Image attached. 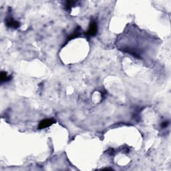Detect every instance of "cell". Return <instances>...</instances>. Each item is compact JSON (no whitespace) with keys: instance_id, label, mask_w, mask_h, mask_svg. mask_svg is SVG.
Instances as JSON below:
<instances>
[{"instance_id":"obj_2","label":"cell","mask_w":171,"mask_h":171,"mask_svg":"<svg viewBox=\"0 0 171 171\" xmlns=\"http://www.w3.org/2000/svg\"><path fill=\"white\" fill-rule=\"evenodd\" d=\"M98 32V25L96 21H92L88 27V30L86 32L87 36H94Z\"/></svg>"},{"instance_id":"obj_4","label":"cell","mask_w":171,"mask_h":171,"mask_svg":"<svg viewBox=\"0 0 171 171\" xmlns=\"http://www.w3.org/2000/svg\"><path fill=\"white\" fill-rule=\"evenodd\" d=\"M55 122V120L53 119H45L42 120L41 122L39 124V128L40 129H43L48 127L52 125Z\"/></svg>"},{"instance_id":"obj_8","label":"cell","mask_w":171,"mask_h":171,"mask_svg":"<svg viewBox=\"0 0 171 171\" xmlns=\"http://www.w3.org/2000/svg\"><path fill=\"white\" fill-rule=\"evenodd\" d=\"M169 124V121H164V122H163V123H162L161 126L163 127V128H166Z\"/></svg>"},{"instance_id":"obj_5","label":"cell","mask_w":171,"mask_h":171,"mask_svg":"<svg viewBox=\"0 0 171 171\" xmlns=\"http://www.w3.org/2000/svg\"><path fill=\"white\" fill-rule=\"evenodd\" d=\"M81 31H82V29H81V27L80 26H78L75 29V30H74V32L72 33H71L70 36H69L68 37L66 43L68 42L69 41H71V40L75 39V38H78V36H80L81 35Z\"/></svg>"},{"instance_id":"obj_3","label":"cell","mask_w":171,"mask_h":171,"mask_svg":"<svg viewBox=\"0 0 171 171\" xmlns=\"http://www.w3.org/2000/svg\"><path fill=\"white\" fill-rule=\"evenodd\" d=\"M5 24L8 27H11V28L14 29H17L20 26V24L17 21L15 20L11 16H8L6 18Z\"/></svg>"},{"instance_id":"obj_7","label":"cell","mask_w":171,"mask_h":171,"mask_svg":"<svg viewBox=\"0 0 171 171\" xmlns=\"http://www.w3.org/2000/svg\"><path fill=\"white\" fill-rule=\"evenodd\" d=\"M74 4H76V2H71V1H68L66 4V8L67 10H71V8L74 5Z\"/></svg>"},{"instance_id":"obj_1","label":"cell","mask_w":171,"mask_h":171,"mask_svg":"<svg viewBox=\"0 0 171 171\" xmlns=\"http://www.w3.org/2000/svg\"><path fill=\"white\" fill-rule=\"evenodd\" d=\"M147 38L144 32H141L136 27H128L117 41L116 46L122 52L126 53L140 60L148 50Z\"/></svg>"},{"instance_id":"obj_6","label":"cell","mask_w":171,"mask_h":171,"mask_svg":"<svg viewBox=\"0 0 171 171\" xmlns=\"http://www.w3.org/2000/svg\"><path fill=\"white\" fill-rule=\"evenodd\" d=\"M11 80V76H8L7 74V72L5 71H2L0 74V80H1V83L4 82H7L10 81Z\"/></svg>"}]
</instances>
